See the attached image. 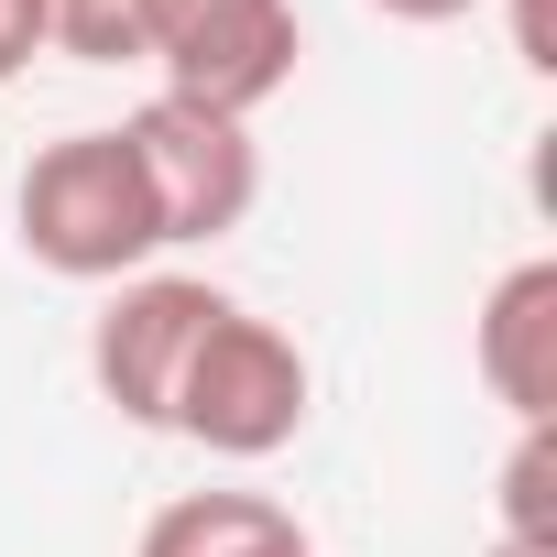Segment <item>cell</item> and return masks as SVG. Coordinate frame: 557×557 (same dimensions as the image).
Here are the masks:
<instances>
[{
	"mask_svg": "<svg viewBox=\"0 0 557 557\" xmlns=\"http://www.w3.org/2000/svg\"><path fill=\"white\" fill-rule=\"evenodd\" d=\"M12 240H23L45 273H66V285H132V273L164 251V219H153V186H143L121 121H110V132H55V143L23 164V186H12Z\"/></svg>",
	"mask_w": 557,
	"mask_h": 557,
	"instance_id": "1",
	"label": "cell"
},
{
	"mask_svg": "<svg viewBox=\"0 0 557 557\" xmlns=\"http://www.w3.org/2000/svg\"><path fill=\"white\" fill-rule=\"evenodd\" d=\"M307 416H318L307 350L273 318H251V307H219L197 329V350L175 372V405H164V426L186 448H208V459H273V448L307 437Z\"/></svg>",
	"mask_w": 557,
	"mask_h": 557,
	"instance_id": "2",
	"label": "cell"
},
{
	"mask_svg": "<svg viewBox=\"0 0 557 557\" xmlns=\"http://www.w3.org/2000/svg\"><path fill=\"white\" fill-rule=\"evenodd\" d=\"M296 55H307L296 0H143V66L164 77V99H197L219 121L285 99Z\"/></svg>",
	"mask_w": 557,
	"mask_h": 557,
	"instance_id": "3",
	"label": "cell"
},
{
	"mask_svg": "<svg viewBox=\"0 0 557 557\" xmlns=\"http://www.w3.org/2000/svg\"><path fill=\"white\" fill-rule=\"evenodd\" d=\"M121 143H132V164H143V186H153V219H164V251L175 240H230L240 219H251V197H262V143H251V121H219V110H197V99H143L132 121H121Z\"/></svg>",
	"mask_w": 557,
	"mask_h": 557,
	"instance_id": "4",
	"label": "cell"
},
{
	"mask_svg": "<svg viewBox=\"0 0 557 557\" xmlns=\"http://www.w3.org/2000/svg\"><path fill=\"white\" fill-rule=\"evenodd\" d=\"M230 296L208 285V273H132V285H110V307L88 318V383L121 426H164L175 405V372L197 350V329L219 318Z\"/></svg>",
	"mask_w": 557,
	"mask_h": 557,
	"instance_id": "5",
	"label": "cell"
},
{
	"mask_svg": "<svg viewBox=\"0 0 557 557\" xmlns=\"http://www.w3.org/2000/svg\"><path fill=\"white\" fill-rule=\"evenodd\" d=\"M470 372H481V394H492L513 426H546V416H557V262H546V251L513 262L503 285L481 296V318H470Z\"/></svg>",
	"mask_w": 557,
	"mask_h": 557,
	"instance_id": "6",
	"label": "cell"
},
{
	"mask_svg": "<svg viewBox=\"0 0 557 557\" xmlns=\"http://www.w3.org/2000/svg\"><path fill=\"white\" fill-rule=\"evenodd\" d=\"M132 557H318L307 524L273 503V492H175Z\"/></svg>",
	"mask_w": 557,
	"mask_h": 557,
	"instance_id": "7",
	"label": "cell"
},
{
	"mask_svg": "<svg viewBox=\"0 0 557 557\" xmlns=\"http://www.w3.org/2000/svg\"><path fill=\"white\" fill-rule=\"evenodd\" d=\"M492 535L503 546H535L557 557V426H513V459H503V492H492Z\"/></svg>",
	"mask_w": 557,
	"mask_h": 557,
	"instance_id": "8",
	"label": "cell"
},
{
	"mask_svg": "<svg viewBox=\"0 0 557 557\" xmlns=\"http://www.w3.org/2000/svg\"><path fill=\"white\" fill-rule=\"evenodd\" d=\"M45 55L143 66V0H45Z\"/></svg>",
	"mask_w": 557,
	"mask_h": 557,
	"instance_id": "9",
	"label": "cell"
},
{
	"mask_svg": "<svg viewBox=\"0 0 557 557\" xmlns=\"http://www.w3.org/2000/svg\"><path fill=\"white\" fill-rule=\"evenodd\" d=\"M34 55H45V0H0V88L34 77Z\"/></svg>",
	"mask_w": 557,
	"mask_h": 557,
	"instance_id": "10",
	"label": "cell"
},
{
	"mask_svg": "<svg viewBox=\"0 0 557 557\" xmlns=\"http://www.w3.org/2000/svg\"><path fill=\"white\" fill-rule=\"evenodd\" d=\"M503 23H513V66H524V77H557V23H546V0H503Z\"/></svg>",
	"mask_w": 557,
	"mask_h": 557,
	"instance_id": "11",
	"label": "cell"
},
{
	"mask_svg": "<svg viewBox=\"0 0 557 557\" xmlns=\"http://www.w3.org/2000/svg\"><path fill=\"white\" fill-rule=\"evenodd\" d=\"M372 12H383V23H470L481 0H372Z\"/></svg>",
	"mask_w": 557,
	"mask_h": 557,
	"instance_id": "12",
	"label": "cell"
},
{
	"mask_svg": "<svg viewBox=\"0 0 557 557\" xmlns=\"http://www.w3.org/2000/svg\"><path fill=\"white\" fill-rule=\"evenodd\" d=\"M481 557H535V546H503V535H492V546H481Z\"/></svg>",
	"mask_w": 557,
	"mask_h": 557,
	"instance_id": "13",
	"label": "cell"
}]
</instances>
